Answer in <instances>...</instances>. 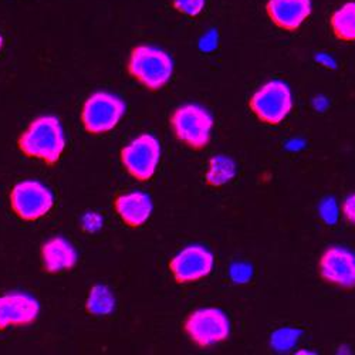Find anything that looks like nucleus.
<instances>
[{"label": "nucleus", "mask_w": 355, "mask_h": 355, "mask_svg": "<svg viewBox=\"0 0 355 355\" xmlns=\"http://www.w3.org/2000/svg\"><path fill=\"white\" fill-rule=\"evenodd\" d=\"M17 145L26 157L54 165L60 161L66 150L63 125L54 115L37 116L19 137Z\"/></svg>", "instance_id": "nucleus-1"}, {"label": "nucleus", "mask_w": 355, "mask_h": 355, "mask_svg": "<svg viewBox=\"0 0 355 355\" xmlns=\"http://www.w3.org/2000/svg\"><path fill=\"white\" fill-rule=\"evenodd\" d=\"M173 69L171 54L151 44L134 47L127 62L128 74L151 92H158L169 83Z\"/></svg>", "instance_id": "nucleus-2"}, {"label": "nucleus", "mask_w": 355, "mask_h": 355, "mask_svg": "<svg viewBox=\"0 0 355 355\" xmlns=\"http://www.w3.org/2000/svg\"><path fill=\"white\" fill-rule=\"evenodd\" d=\"M169 125L178 141L185 144L191 150L200 151L211 142L215 120L205 107L199 104H184L172 112Z\"/></svg>", "instance_id": "nucleus-3"}, {"label": "nucleus", "mask_w": 355, "mask_h": 355, "mask_svg": "<svg viewBox=\"0 0 355 355\" xmlns=\"http://www.w3.org/2000/svg\"><path fill=\"white\" fill-rule=\"evenodd\" d=\"M125 112L127 104L121 97L107 92H96L83 104L81 123L88 134L101 135L120 124Z\"/></svg>", "instance_id": "nucleus-4"}, {"label": "nucleus", "mask_w": 355, "mask_h": 355, "mask_svg": "<svg viewBox=\"0 0 355 355\" xmlns=\"http://www.w3.org/2000/svg\"><path fill=\"white\" fill-rule=\"evenodd\" d=\"M293 105L290 87L282 80L264 83L249 100V107L257 120L268 125L282 124L291 112Z\"/></svg>", "instance_id": "nucleus-5"}, {"label": "nucleus", "mask_w": 355, "mask_h": 355, "mask_svg": "<svg viewBox=\"0 0 355 355\" xmlns=\"http://www.w3.org/2000/svg\"><path fill=\"white\" fill-rule=\"evenodd\" d=\"M184 331L198 347H212L229 338L230 320L220 309H198L185 318Z\"/></svg>", "instance_id": "nucleus-6"}, {"label": "nucleus", "mask_w": 355, "mask_h": 355, "mask_svg": "<svg viewBox=\"0 0 355 355\" xmlns=\"http://www.w3.org/2000/svg\"><path fill=\"white\" fill-rule=\"evenodd\" d=\"M161 153L159 139L153 134L144 132L123 148L120 158L123 166L132 178L145 182L155 175Z\"/></svg>", "instance_id": "nucleus-7"}, {"label": "nucleus", "mask_w": 355, "mask_h": 355, "mask_svg": "<svg viewBox=\"0 0 355 355\" xmlns=\"http://www.w3.org/2000/svg\"><path fill=\"white\" fill-rule=\"evenodd\" d=\"M54 205V195L49 187L36 180L16 184L10 192L12 211L23 220L35 222L46 216Z\"/></svg>", "instance_id": "nucleus-8"}, {"label": "nucleus", "mask_w": 355, "mask_h": 355, "mask_svg": "<svg viewBox=\"0 0 355 355\" xmlns=\"http://www.w3.org/2000/svg\"><path fill=\"white\" fill-rule=\"evenodd\" d=\"M215 266V256L200 245H191L178 252L169 261V270L178 284H189L208 277Z\"/></svg>", "instance_id": "nucleus-9"}, {"label": "nucleus", "mask_w": 355, "mask_h": 355, "mask_svg": "<svg viewBox=\"0 0 355 355\" xmlns=\"http://www.w3.org/2000/svg\"><path fill=\"white\" fill-rule=\"evenodd\" d=\"M318 273L325 283L345 290L355 288V253L341 246L325 249L318 261Z\"/></svg>", "instance_id": "nucleus-10"}, {"label": "nucleus", "mask_w": 355, "mask_h": 355, "mask_svg": "<svg viewBox=\"0 0 355 355\" xmlns=\"http://www.w3.org/2000/svg\"><path fill=\"white\" fill-rule=\"evenodd\" d=\"M40 303L35 295L10 291L0 295V331L15 325H27L37 320Z\"/></svg>", "instance_id": "nucleus-11"}, {"label": "nucleus", "mask_w": 355, "mask_h": 355, "mask_svg": "<svg viewBox=\"0 0 355 355\" xmlns=\"http://www.w3.org/2000/svg\"><path fill=\"white\" fill-rule=\"evenodd\" d=\"M266 12L277 27L295 32L310 17L313 3L311 0H269Z\"/></svg>", "instance_id": "nucleus-12"}, {"label": "nucleus", "mask_w": 355, "mask_h": 355, "mask_svg": "<svg viewBox=\"0 0 355 355\" xmlns=\"http://www.w3.org/2000/svg\"><path fill=\"white\" fill-rule=\"evenodd\" d=\"M114 209L127 226L141 227L150 220L154 205L151 196L148 193L132 191L116 196L114 200Z\"/></svg>", "instance_id": "nucleus-13"}, {"label": "nucleus", "mask_w": 355, "mask_h": 355, "mask_svg": "<svg viewBox=\"0 0 355 355\" xmlns=\"http://www.w3.org/2000/svg\"><path fill=\"white\" fill-rule=\"evenodd\" d=\"M78 261V252L63 236H54L42 246V263L47 273L71 270Z\"/></svg>", "instance_id": "nucleus-14"}, {"label": "nucleus", "mask_w": 355, "mask_h": 355, "mask_svg": "<svg viewBox=\"0 0 355 355\" xmlns=\"http://www.w3.org/2000/svg\"><path fill=\"white\" fill-rule=\"evenodd\" d=\"M238 172L236 162L227 155H215L209 159L208 171L205 175V181L209 187L220 188L229 184Z\"/></svg>", "instance_id": "nucleus-15"}, {"label": "nucleus", "mask_w": 355, "mask_h": 355, "mask_svg": "<svg viewBox=\"0 0 355 355\" xmlns=\"http://www.w3.org/2000/svg\"><path fill=\"white\" fill-rule=\"evenodd\" d=\"M331 31L338 40L355 42V2L338 8L330 19Z\"/></svg>", "instance_id": "nucleus-16"}, {"label": "nucleus", "mask_w": 355, "mask_h": 355, "mask_svg": "<svg viewBox=\"0 0 355 355\" xmlns=\"http://www.w3.org/2000/svg\"><path fill=\"white\" fill-rule=\"evenodd\" d=\"M115 295L110 287L96 284L92 287L85 302V310L92 315H110L115 310Z\"/></svg>", "instance_id": "nucleus-17"}, {"label": "nucleus", "mask_w": 355, "mask_h": 355, "mask_svg": "<svg viewBox=\"0 0 355 355\" xmlns=\"http://www.w3.org/2000/svg\"><path fill=\"white\" fill-rule=\"evenodd\" d=\"M302 331L299 329L293 327H283L276 330L270 337V345L273 349L279 352L290 351L299 343Z\"/></svg>", "instance_id": "nucleus-18"}, {"label": "nucleus", "mask_w": 355, "mask_h": 355, "mask_svg": "<svg viewBox=\"0 0 355 355\" xmlns=\"http://www.w3.org/2000/svg\"><path fill=\"white\" fill-rule=\"evenodd\" d=\"M172 5L176 12L189 17H196L203 12L206 0H172Z\"/></svg>", "instance_id": "nucleus-19"}, {"label": "nucleus", "mask_w": 355, "mask_h": 355, "mask_svg": "<svg viewBox=\"0 0 355 355\" xmlns=\"http://www.w3.org/2000/svg\"><path fill=\"white\" fill-rule=\"evenodd\" d=\"M230 279L236 284H246L253 276L252 266L248 263H233L230 266Z\"/></svg>", "instance_id": "nucleus-20"}, {"label": "nucleus", "mask_w": 355, "mask_h": 355, "mask_svg": "<svg viewBox=\"0 0 355 355\" xmlns=\"http://www.w3.org/2000/svg\"><path fill=\"white\" fill-rule=\"evenodd\" d=\"M320 216L327 225H334L338 220V206L333 198L324 199L320 203Z\"/></svg>", "instance_id": "nucleus-21"}, {"label": "nucleus", "mask_w": 355, "mask_h": 355, "mask_svg": "<svg viewBox=\"0 0 355 355\" xmlns=\"http://www.w3.org/2000/svg\"><path fill=\"white\" fill-rule=\"evenodd\" d=\"M219 44V36L216 31H209L208 33H205L200 40H199V49L205 53H211L214 51Z\"/></svg>", "instance_id": "nucleus-22"}, {"label": "nucleus", "mask_w": 355, "mask_h": 355, "mask_svg": "<svg viewBox=\"0 0 355 355\" xmlns=\"http://www.w3.org/2000/svg\"><path fill=\"white\" fill-rule=\"evenodd\" d=\"M341 211H343V216L345 218V220H347L349 225L355 226V192L351 193V195H348V196L344 199Z\"/></svg>", "instance_id": "nucleus-23"}, {"label": "nucleus", "mask_w": 355, "mask_h": 355, "mask_svg": "<svg viewBox=\"0 0 355 355\" xmlns=\"http://www.w3.org/2000/svg\"><path fill=\"white\" fill-rule=\"evenodd\" d=\"M83 223H84V227H85L87 230L94 232V230H98V229L101 227L103 219H101L96 212H90V214H87V215L84 216Z\"/></svg>", "instance_id": "nucleus-24"}, {"label": "nucleus", "mask_w": 355, "mask_h": 355, "mask_svg": "<svg viewBox=\"0 0 355 355\" xmlns=\"http://www.w3.org/2000/svg\"><path fill=\"white\" fill-rule=\"evenodd\" d=\"M315 60H317V63H320L322 67H325V69H334L336 67V62H334V58L331 57V55H329V54H325V53H320L317 57H315Z\"/></svg>", "instance_id": "nucleus-25"}, {"label": "nucleus", "mask_w": 355, "mask_h": 355, "mask_svg": "<svg viewBox=\"0 0 355 355\" xmlns=\"http://www.w3.org/2000/svg\"><path fill=\"white\" fill-rule=\"evenodd\" d=\"M3 43H5V40H3V36H2V35H0V50H2V49H3Z\"/></svg>", "instance_id": "nucleus-26"}]
</instances>
